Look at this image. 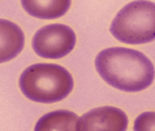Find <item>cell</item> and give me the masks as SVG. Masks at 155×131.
Instances as JSON below:
<instances>
[{
  "label": "cell",
  "mask_w": 155,
  "mask_h": 131,
  "mask_svg": "<svg viewBox=\"0 0 155 131\" xmlns=\"http://www.w3.org/2000/svg\"><path fill=\"white\" fill-rule=\"evenodd\" d=\"M118 41L140 44L155 39V3L134 1L125 5L113 19L110 29Z\"/></svg>",
  "instance_id": "cell-3"
},
{
  "label": "cell",
  "mask_w": 155,
  "mask_h": 131,
  "mask_svg": "<svg viewBox=\"0 0 155 131\" xmlns=\"http://www.w3.org/2000/svg\"><path fill=\"white\" fill-rule=\"evenodd\" d=\"M19 87L30 100L51 103L68 96L73 89V80L68 70L61 66L39 63L24 71L19 78Z\"/></svg>",
  "instance_id": "cell-2"
},
{
  "label": "cell",
  "mask_w": 155,
  "mask_h": 131,
  "mask_svg": "<svg viewBox=\"0 0 155 131\" xmlns=\"http://www.w3.org/2000/svg\"><path fill=\"white\" fill-rule=\"evenodd\" d=\"M24 35L16 24L0 19V63L10 61L22 50Z\"/></svg>",
  "instance_id": "cell-6"
},
{
  "label": "cell",
  "mask_w": 155,
  "mask_h": 131,
  "mask_svg": "<svg viewBox=\"0 0 155 131\" xmlns=\"http://www.w3.org/2000/svg\"><path fill=\"white\" fill-rule=\"evenodd\" d=\"M128 118L120 109L111 106L93 109L79 118L76 130L124 131Z\"/></svg>",
  "instance_id": "cell-5"
},
{
  "label": "cell",
  "mask_w": 155,
  "mask_h": 131,
  "mask_svg": "<svg viewBox=\"0 0 155 131\" xmlns=\"http://www.w3.org/2000/svg\"><path fill=\"white\" fill-rule=\"evenodd\" d=\"M76 44V35L68 26L61 24L45 25L37 31L32 47L39 56L58 59L69 53Z\"/></svg>",
  "instance_id": "cell-4"
},
{
  "label": "cell",
  "mask_w": 155,
  "mask_h": 131,
  "mask_svg": "<svg viewBox=\"0 0 155 131\" xmlns=\"http://www.w3.org/2000/svg\"><path fill=\"white\" fill-rule=\"evenodd\" d=\"M134 130H155V112H146L140 114L134 121Z\"/></svg>",
  "instance_id": "cell-9"
},
{
  "label": "cell",
  "mask_w": 155,
  "mask_h": 131,
  "mask_svg": "<svg viewBox=\"0 0 155 131\" xmlns=\"http://www.w3.org/2000/svg\"><path fill=\"white\" fill-rule=\"evenodd\" d=\"M78 116L65 110L51 112L44 115L37 122L34 130H76Z\"/></svg>",
  "instance_id": "cell-8"
},
{
  "label": "cell",
  "mask_w": 155,
  "mask_h": 131,
  "mask_svg": "<svg viewBox=\"0 0 155 131\" xmlns=\"http://www.w3.org/2000/svg\"><path fill=\"white\" fill-rule=\"evenodd\" d=\"M24 10L31 16L52 19L63 16L68 10L71 0H21Z\"/></svg>",
  "instance_id": "cell-7"
},
{
  "label": "cell",
  "mask_w": 155,
  "mask_h": 131,
  "mask_svg": "<svg viewBox=\"0 0 155 131\" xmlns=\"http://www.w3.org/2000/svg\"><path fill=\"white\" fill-rule=\"evenodd\" d=\"M95 66L107 83L125 92L143 90L152 84L155 76L154 66L145 55L125 47L101 51L96 58Z\"/></svg>",
  "instance_id": "cell-1"
}]
</instances>
